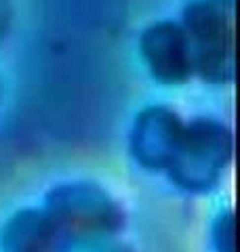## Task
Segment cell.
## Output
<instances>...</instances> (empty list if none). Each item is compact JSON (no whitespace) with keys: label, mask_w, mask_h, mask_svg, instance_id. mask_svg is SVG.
I'll return each instance as SVG.
<instances>
[{"label":"cell","mask_w":240,"mask_h":252,"mask_svg":"<svg viewBox=\"0 0 240 252\" xmlns=\"http://www.w3.org/2000/svg\"><path fill=\"white\" fill-rule=\"evenodd\" d=\"M42 210L68 248L108 242L124 223L120 204L93 181H70L53 187Z\"/></svg>","instance_id":"6da1fadb"},{"label":"cell","mask_w":240,"mask_h":252,"mask_svg":"<svg viewBox=\"0 0 240 252\" xmlns=\"http://www.w3.org/2000/svg\"><path fill=\"white\" fill-rule=\"evenodd\" d=\"M181 28L194 72L206 82H230L236 74L234 0H192Z\"/></svg>","instance_id":"7a4b0ae2"},{"label":"cell","mask_w":240,"mask_h":252,"mask_svg":"<svg viewBox=\"0 0 240 252\" xmlns=\"http://www.w3.org/2000/svg\"><path fill=\"white\" fill-rule=\"evenodd\" d=\"M234 139L223 122L196 118L183 124L179 145L175 149L166 175L181 191L206 193L219 183L232 160Z\"/></svg>","instance_id":"3957f363"},{"label":"cell","mask_w":240,"mask_h":252,"mask_svg":"<svg viewBox=\"0 0 240 252\" xmlns=\"http://www.w3.org/2000/svg\"><path fill=\"white\" fill-rule=\"evenodd\" d=\"M183 132L181 118L164 105L141 109L131 130V156L148 170H166Z\"/></svg>","instance_id":"277c9868"},{"label":"cell","mask_w":240,"mask_h":252,"mask_svg":"<svg viewBox=\"0 0 240 252\" xmlns=\"http://www.w3.org/2000/svg\"><path fill=\"white\" fill-rule=\"evenodd\" d=\"M139 53L160 84H183L194 72L181 23L156 21L148 26L139 38Z\"/></svg>","instance_id":"5b68a950"},{"label":"cell","mask_w":240,"mask_h":252,"mask_svg":"<svg viewBox=\"0 0 240 252\" xmlns=\"http://www.w3.org/2000/svg\"><path fill=\"white\" fill-rule=\"evenodd\" d=\"M0 252H68L42 208H21L0 229Z\"/></svg>","instance_id":"8992f818"},{"label":"cell","mask_w":240,"mask_h":252,"mask_svg":"<svg viewBox=\"0 0 240 252\" xmlns=\"http://www.w3.org/2000/svg\"><path fill=\"white\" fill-rule=\"evenodd\" d=\"M211 240L215 252H236V223L232 210L219 212L213 220Z\"/></svg>","instance_id":"52a82bcc"},{"label":"cell","mask_w":240,"mask_h":252,"mask_svg":"<svg viewBox=\"0 0 240 252\" xmlns=\"http://www.w3.org/2000/svg\"><path fill=\"white\" fill-rule=\"evenodd\" d=\"M68 252H131L122 246H114V244L108 242H97V244H84V246H72L68 248Z\"/></svg>","instance_id":"ba28073f"},{"label":"cell","mask_w":240,"mask_h":252,"mask_svg":"<svg viewBox=\"0 0 240 252\" xmlns=\"http://www.w3.org/2000/svg\"><path fill=\"white\" fill-rule=\"evenodd\" d=\"M9 26H11V4L9 0H0V42L9 32Z\"/></svg>","instance_id":"9c48e42d"},{"label":"cell","mask_w":240,"mask_h":252,"mask_svg":"<svg viewBox=\"0 0 240 252\" xmlns=\"http://www.w3.org/2000/svg\"><path fill=\"white\" fill-rule=\"evenodd\" d=\"M0 97H2V82H0Z\"/></svg>","instance_id":"30bf717a"}]
</instances>
